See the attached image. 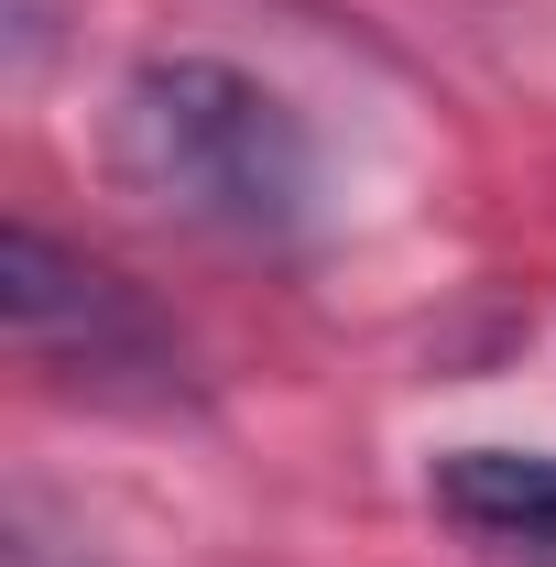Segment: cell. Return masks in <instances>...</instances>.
Returning a JSON list of instances; mask_svg holds the SVG:
<instances>
[{
	"label": "cell",
	"instance_id": "6da1fadb",
	"mask_svg": "<svg viewBox=\"0 0 556 567\" xmlns=\"http://www.w3.org/2000/svg\"><path fill=\"white\" fill-rule=\"evenodd\" d=\"M121 197L208 240H295L317 218V142L274 76L229 55H142L110 87Z\"/></svg>",
	"mask_w": 556,
	"mask_h": 567
},
{
	"label": "cell",
	"instance_id": "7a4b0ae2",
	"mask_svg": "<svg viewBox=\"0 0 556 567\" xmlns=\"http://www.w3.org/2000/svg\"><path fill=\"white\" fill-rule=\"evenodd\" d=\"M0 328H11V360L22 371L76 382L99 404H175L186 393L175 317L142 284H121L110 262H87L55 229H33V218L0 229Z\"/></svg>",
	"mask_w": 556,
	"mask_h": 567
},
{
	"label": "cell",
	"instance_id": "3957f363",
	"mask_svg": "<svg viewBox=\"0 0 556 567\" xmlns=\"http://www.w3.org/2000/svg\"><path fill=\"white\" fill-rule=\"evenodd\" d=\"M436 513L513 567H556V458L546 447H447L425 470Z\"/></svg>",
	"mask_w": 556,
	"mask_h": 567
}]
</instances>
